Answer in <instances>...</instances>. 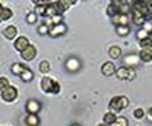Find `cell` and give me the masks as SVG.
Here are the masks:
<instances>
[{
    "mask_svg": "<svg viewBox=\"0 0 152 126\" xmlns=\"http://www.w3.org/2000/svg\"><path fill=\"white\" fill-rule=\"evenodd\" d=\"M133 9H134V10H138L142 15L145 17V19L150 20L152 18V13L150 10V8H148V4L143 3L142 0H137V1L133 4Z\"/></svg>",
    "mask_w": 152,
    "mask_h": 126,
    "instance_id": "3957f363",
    "label": "cell"
},
{
    "mask_svg": "<svg viewBox=\"0 0 152 126\" xmlns=\"http://www.w3.org/2000/svg\"><path fill=\"white\" fill-rule=\"evenodd\" d=\"M136 77V72H134V69H133L132 67H129V68H128V78H127V80H133V78H134Z\"/></svg>",
    "mask_w": 152,
    "mask_h": 126,
    "instance_id": "8d00e7d4",
    "label": "cell"
},
{
    "mask_svg": "<svg viewBox=\"0 0 152 126\" xmlns=\"http://www.w3.org/2000/svg\"><path fill=\"white\" fill-rule=\"evenodd\" d=\"M145 17L142 15V14L138 12V10H134L133 9V22H134V24H138V25H142L145 23Z\"/></svg>",
    "mask_w": 152,
    "mask_h": 126,
    "instance_id": "9a60e30c",
    "label": "cell"
},
{
    "mask_svg": "<svg viewBox=\"0 0 152 126\" xmlns=\"http://www.w3.org/2000/svg\"><path fill=\"white\" fill-rule=\"evenodd\" d=\"M48 32H50V28L47 27L46 24L41 25L39 28H38V33H39V34H42V35H43V34H47V33H48Z\"/></svg>",
    "mask_w": 152,
    "mask_h": 126,
    "instance_id": "836d02e7",
    "label": "cell"
},
{
    "mask_svg": "<svg viewBox=\"0 0 152 126\" xmlns=\"http://www.w3.org/2000/svg\"><path fill=\"white\" fill-rule=\"evenodd\" d=\"M20 53H22V58L24 59V60H32L33 58L36 57L37 49H36V47H34V45L29 44V45H28L27 48L23 50V52H20Z\"/></svg>",
    "mask_w": 152,
    "mask_h": 126,
    "instance_id": "5b68a950",
    "label": "cell"
},
{
    "mask_svg": "<svg viewBox=\"0 0 152 126\" xmlns=\"http://www.w3.org/2000/svg\"><path fill=\"white\" fill-rule=\"evenodd\" d=\"M65 32H66V25L62 24V23H60V24H55V25L51 27L48 34L51 37H58L61 34H64Z\"/></svg>",
    "mask_w": 152,
    "mask_h": 126,
    "instance_id": "8992f818",
    "label": "cell"
},
{
    "mask_svg": "<svg viewBox=\"0 0 152 126\" xmlns=\"http://www.w3.org/2000/svg\"><path fill=\"white\" fill-rule=\"evenodd\" d=\"M117 33L122 37L127 35L129 33V28H128V25H117Z\"/></svg>",
    "mask_w": 152,
    "mask_h": 126,
    "instance_id": "cb8c5ba5",
    "label": "cell"
},
{
    "mask_svg": "<svg viewBox=\"0 0 152 126\" xmlns=\"http://www.w3.org/2000/svg\"><path fill=\"white\" fill-rule=\"evenodd\" d=\"M9 86V81L5 77H0V91H3L5 87Z\"/></svg>",
    "mask_w": 152,
    "mask_h": 126,
    "instance_id": "f1b7e54d",
    "label": "cell"
},
{
    "mask_svg": "<svg viewBox=\"0 0 152 126\" xmlns=\"http://www.w3.org/2000/svg\"><path fill=\"white\" fill-rule=\"evenodd\" d=\"M18 97V91H17V88L15 87H13L9 85L8 87H5L4 90L1 91V99L4 101H7V102H12L14 101Z\"/></svg>",
    "mask_w": 152,
    "mask_h": 126,
    "instance_id": "277c9868",
    "label": "cell"
},
{
    "mask_svg": "<svg viewBox=\"0 0 152 126\" xmlns=\"http://www.w3.org/2000/svg\"><path fill=\"white\" fill-rule=\"evenodd\" d=\"M28 45H29V40H28L26 37H19V38L15 40V49L20 50V52H23Z\"/></svg>",
    "mask_w": 152,
    "mask_h": 126,
    "instance_id": "52a82bcc",
    "label": "cell"
},
{
    "mask_svg": "<svg viewBox=\"0 0 152 126\" xmlns=\"http://www.w3.org/2000/svg\"><path fill=\"white\" fill-rule=\"evenodd\" d=\"M98 126H108L107 124H100V125H98Z\"/></svg>",
    "mask_w": 152,
    "mask_h": 126,
    "instance_id": "c3c4849f",
    "label": "cell"
},
{
    "mask_svg": "<svg viewBox=\"0 0 152 126\" xmlns=\"http://www.w3.org/2000/svg\"><path fill=\"white\" fill-rule=\"evenodd\" d=\"M137 37H138L140 39H143V38H146V37H148V34H147V32L145 29H141L138 33H137Z\"/></svg>",
    "mask_w": 152,
    "mask_h": 126,
    "instance_id": "74e56055",
    "label": "cell"
},
{
    "mask_svg": "<svg viewBox=\"0 0 152 126\" xmlns=\"http://www.w3.org/2000/svg\"><path fill=\"white\" fill-rule=\"evenodd\" d=\"M117 121V116L114 112H107L105 115H104V124H107V125H110L113 122H115Z\"/></svg>",
    "mask_w": 152,
    "mask_h": 126,
    "instance_id": "e0dca14e",
    "label": "cell"
},
{
    "mask_svg": "<svg viewBox=\"0 0 152 126\" xmlns=\"http://www.w3.org/2000/svg\"><path fill=\"white\" fill-rule=\"evenodd\" d=\"M115 122L118 126H128V120L126 117H117Z\"/></svg>",
    "mask_w": 152,
    "mask_h": 126,
    "instance_id": "d6a6232c",
    "label": "cell"
},
{
    "mask_svg": "<svg viewBox=\"0 0 152 126\" xmlns=\"http://www.w3.org/2000/svg\"><path fill=\"white\" fill-rule=\"evenodd\" d=\"M145 24V30L148 33V32H152V23H150V22H147V23H143Z\"/></svg>",
    "mask_w": 152,
    "mask_h": 126,
    "instance_id": "f35d334b",
    "label": "cell"
},
{
    "mask_svg": "<svg viewBox=\"0 0 152 126\" xmlns=\"http://www.w3.org/2000/svg\"><path fill=\"white\" fill-rule=\"evenodd\" d=\"M151 33H152V32H151Z\"/></svg>",
    "mask_w": 152,
    "mask_h": 126,
    "instance_id": "816d5d0a",
    "label": "cell"
},
{
    "mask_svg": "<svg viewBox=\"0 0 152 126\" xmlns=\"http://www.w3.org/2000/svg\"><path fill=\"white\" fill-rule=\"evenodd\" d=\"M117 77L119 80H127L128 78V68L126 67H121L117 69Z\"/></svg>",
    "mask_w": 152,
    "mask_h": 126,
    "instance_id": "d6986e66",
    "label": "cell"
},
{
    "mask_svg": "<svg viewBox=\"0 0 152 126\" xmlns=\"http://www.w3.org/2000/svg\"><path fill=\"white\" fill-rule=\"evenodd\" d=\"M3 10H4V6H3V5H0V15H1ZM0 22H1V17H0Z\"/></svg>",
    "mask_w": 152,
    "mask_h": 126,
    "instance_id": "60d3db41",
    "label": "cell"
},
{
    "mask_svg": "<svg viewBox=\"0 0 152 126\" xmlns=\"http://www.w3.org/2000/svg\"><path fill=\"white\" fill-rule=\"evenodd\" d=\"M113 23L117 25H127L128 23V17L127 14H117L113 17Z\"/></svg>",
    "mask_w": 152,
    "mask_h": 126,
    "instance_id": "30bf717a",
    "label": "cell"
},
{
    "mask_svg": "<svg viewBox=\"0 0 152 126\" xmlns=\"http://www.w3.org/2000/svg\"><path fill=\"white\" fill-rule=\"evenodd\" d=\"M108 126H118V125H117V122H113V124H110V125H108Z\"/></svg>",
    "mask_w": 152,
    "mask_h": 126,
    "instance_id": "bcb514c9",
    "label": "cell"
},
{
    "mask_svg": "<svg viewBox=\"0 0 152 126\" xmlns=\"http://www.w3.org/2000/svg\"><path fill=\"white\" fill-rule=\"evenodd\" d=\"M67 1H69L70 4H75L76 1H77V0H67Z\"/></svg>",
    "mask_w": 152,
    "mask_h": 126,
    "instance_id": "f6af8a7d",
    "label": "cell"
},
{
    "mask_svg": "<svg viewBox=\"0 0 152 126\" xmlns=\"http://www.w3.org/2000/svg\"><path fill=\"white\" fill-rule=\"evenodd\" d=\"M20 78L24 82H28V81H32V78H33V73H32V71L31 69H28V68H26L24 71L22 72V74H20Z\"/></svg>",
    "mask_w": 152,
    "mask_h": 126,
    "instance_id": "ffe728a7",
    "label": "cell"
},
{
    "mask_svg": "<svg viewBox=\"0 0 152 126\" xmlns=\"http://www.w3.org/2000/svg\"><path fill=\"white\" fill-rule=\"evenodd\" d=\"M32 1L34 4H39V3H42V0H32Z\"/></svg>",
    "mask_w": 152,
    "mask_h": 126,
    "instance_id": "ee69618b",
    "label": "cell"
},
{
    "mask_svg": "<svg viewBox=\"0 0 152 126\" xmlns=\"http://www.w3.org/2000/svg\"><path fill=\"white\" fill-rule=\"evenodd\" d=\"M66 68H67L69 71H71V72L77 71V69L80 68V62H79V59H76V58H70L67 62H66Z\"/></svg>",
    "mask_w": 152,
    "mask_h": 126,
    "instance_id": "8fae6325",
    "label": "cell"
},
{
    "mask_svg": "<svg viewBox=\"0 0 152 126\" xmlns=\"http://www.w3.org/2000/svg\"><path fill=\"white\" fill-rule=\"evenodd\" d=\"M118 12H119V10H118V6H117V5H114V4H110V5L107 8L108 15H109V17H112V18H113L114 15H117Z\"/></svg>",
    "mask_w": 152,
    "mask_h": 126,
    "instance_id": "603a6c76",
    "label": "cell"
},
{
    "mask_svg": "<svg viewBox=\"0 0 152 126\" xmlns=\"http://www.w3.org/2000/svg\"><path fill=\"white\" fill-rule=\"evenodd\" d=\"M56 10H55V8L52 6V4H50V5H47V8H46V17H53V15H56Z\"/></svg>",
    "mask_w": 152,
    "mask_h": 126,
    "instance_id": "4316f807",
    "label": "cell"
},
{
    "mask_svg": "<svg viewBox=\"0 0 152 126\" xmlns=\"http://www.w3.org/2000/svg\"><path fill=\"white\" fill-rule=\"evenodd\" d=\"M57 1L60 3V5H61V8L64 9V12H66L69 9V6H70V3L67 1V0H57Z\"/></svg>",
    "mask_w": 152,
    "mask_h": 126,
    "instance_id": "e575fe53",
    "label": "cell"
},
{
    "mask_svg": "<svg viewBox=\"0 0 152 126\" xmlns=\"http://www.w3.org/2000/svg\"><path fill=\"white\" fill-rule=\"evenodd\" d=\"M148 117H150V119H152V107L148 110Z\"/></svg>",
    "mask_w": 152,
    "mask_h": 126,
    "instance_id": "b9f144b4",
    "label": "cell"
},
{
    "mask_svg": "<svg viewBox=\"0 0 152 126\" xmlns=\"http://www.w3.org/2000/svg\"><path fill=\"white\" fill-rule=\"evenodd\" d=\"M140 44H141L142 48H151L152 47V38L146 37L143 39H140Z\"/></svg>",
    "mask_w": 152,
    "mask_h": 126,
    "instance_id": "7402d4cb",
    "label": "cell"
},
{
    "mask_svg": "<svg viewBox=\"0 0 152 126\" xmlns=\"http://www.w3.org/2000/svg\"><path fill=\"white\" fill-rule=\"evenodd\" d=\"M112 1H113V4H114V5L119 6V5H121V4L123 3V0H112Z\"/></svg>",
    "mask_w": 152,
    "mask_h": 126,
    "instance_id": "ab89813d",
    "label": "cell"
},
{
    "mask_svg": "<svg viewBox=\"0 0 152 126\" xmlns=\"http://www.w3.org/2000/svg\"><path fill=\"white\" fill-rule=\"evenodd\" d=\"M12 15H13V13H12V10L10 9H8V8H4V10H3V13H1V20H8V19H10L12 18Z\"/></svg>",
    "mask_w": 152,
    "mask_h": 126,
    "instance_id": "484cf974",
    "label": "cell"
},
{
    "mask_svg": "<svg viewBox=\"0 0 152 126\" xmlns=\"http://www.w3.org/2000/svg\"><path fill=\"white\" fill-rule=\"evenodd\" d=\"M27 22L29 23V24H33V23H36V22H37V15H36V13H29V14H28Z\"/></svg>",
    "mask_w": 152,
    "mask_h": 126,
    "instance_id": "1f68e13d",
    "label": "cell"
},
{
    "mask_svg": "<svg viewBox=\"0 0 152 126\" xmlns=\"http://www.w3.org/2000/svg\"><path fill=\"white\" fill-rule=\"evenodd\" d=\"M145 116V111L142 109H136L134 110V117L136 119H142Z\"/></svg>",
    "mask_w": 152,
    "mask_h": 126,
    "instance_id": "d590c367",
    "label": "cell"
},
{
    "mask_svg": "<svg viewBox=\"0 0 152 126\" xmlns=\"http://www.w3.org/2000/svg\"><path fill=\"white\" fill-rule=\"evenodd\" d=\"M50 1V0H42V3H43V4H46V3H48Z\"/></svg>",
    "mask_w": 152,
    "mask_h": 126,
    "instance_id": "7dc6e473",
    "label": "cell"
},
{
    "mask_svg": "<svg viewBox=\"0 0 152 126\" xmlns=\"http://www.w3.org/2000/svg\"><path fill=\"white\" fill-rule=\"evenodd\" d=\"M142 1L146 3V4H148V5H150V4H152V0H142Z\"/></svg>",
    "mask_w": 152,
    "mask_h": 126,
    "instance_id": "7bdbcfd3",
    "label": "cell"
},
{
    "mask_svg": "<svg viewBox=\"0 0 152 126\" xmlns=\"http://www.w3.org/2000/svg\"><path fill=\"white\" fill-rule=\"evenodd\" d=\"M51 19H52V23H53V25H55V24H60V23L62 22V15H61V14H56V15L51 17Z\"/></svg>",
    "mask_w": 152,
    "mask_h": 126,
    "instance_id": "4dcf8cb0",
    "label": "cell"
},
{
    "mask_svg": "<svg viewBox=\"0 0 152 126\" xmlns=\"http://www.w3.org/2000/svg\"><path fill=\"white\" fill-rule=\"evenodd\" d=\"M46 8H47V5L46 4H42V5H37L36 6V13L37 14H39V15H46Z\"/></svg>",
    "mask_w": 152,
    "mask_h": 126,
    "instance_id": "83f0119b",
    "label": "cell"
},
{
    "mask_svg": "<svg viewBox=\"0 0 152 126\" xmlns=\"http://www.w3.org/2000/svg\"><path fill=\"white\" fill-rule=\"evenodd\" d=\"M26 69V67L23 66V64H20V63H15V64H13L12 66V72L14 73V74H18V76H20L22 74V72Z\"/></svg>",
    "mask_w": 152,
    "mask_h": 126,
    "instance_id": "44dd1931",
    "label": "cell"
},
{
    "mask_svg": "<svg viewBox=\"0 0 152 126\" xmlns=\"http://www.w3.org/2000/svg\"><path fill=\"white\" fill-rule=\"evenodd\" d=\"M121 54H122V50L119 47H117V45H113L110 47V49H109V55H110L112 58H118V57H121Z\"/></svg>",
    "mask_w": 152,
    "mask_h": 126,
    "instance_id": "ac0fdd59",
    "label": "cell"
},
{
    "mask_svg": "<svg viewBox=\"0 0 152 126\" xmlns=\"http://www.w3.org/2000/svg\"><path fill=\"white\" fill-rule=\"evenodd\" d=\"M72 126H79V125H72Z\"/></svg>",
    "mask_w": 152,
    "mask_h": 126,
    "instance_id": "f907efd6",
    "label": "cell"
},
{
    "mask_svg": "<svg viewBox=\"0 0 152 126\" xmlns=\"http://www.w3.org/2000/svg\"><path fill=\"white\" fill-rule=\"evenodd\" d=\"M129 104V101L126 96H117V97H113L110 104H109V110L112 111V112H118V111H121L123 109H126Z\"/></svg>",
    "mask_w": 152,
    "mask_h": 126,
    "instance_id": "6da1fadb",
    "label": "cell"
},
{
    "mask_svg": "<svg viewBox=\"0 0 152 126\" xmlns=\"http://www.w3.org/2000/svg\"><path fill=\"white\" fill-rule=\"evenodd\" d=\"M39 109H41V105H39V102H38V101H36V100L28 101L27 110H28V112H29V114H37L38 111H39Z\"/></svg>",
    "mask_w": 152,
    "mask_h": 126,
    "instance_id": "ba28073f",
    "label": "cell"
},
{
    "mask_svg": "<svg viewBox=\"0 0 152 126\" xmlns=\"http://www.w3.org/2000/svg\"><path fill=\"white\" fill-rule=\"evenodd\" d=\"M102 72H103V74H105V76H112V74L115 72V66H114L112 62L104 63L102 67Z\"/></svg>",
    "mask_w": 152,
    "mask_h": 126,
    "instance_id": "7c38bea8",
    "label": "cell"
},
{
    "mask_svg": "<svg viewBox=\"0 0 152 126\" xmlns=\"http://www.w3.org/2000/svg\"><path fill=\"white\" fill-rule=\"evenodd\" d=\"M140 59L143 62H151L152 60V49L151 48H143L140 52Z\"/></svg>",
    "mask_w": 152,
    "mask_h": 126,
    "instance_id": "9c48e42d",
    "label": "cell"
},
{
    "mask_svg": "<svg viewBox=\"0 0 152 126\" xmlns=\"http://www.w3.org/2000/svg\"><path fill=\"white\" fill-rule=\"evenodd\" d=\"M39 71L42 73H48L50 72V63L47 60H42L39 63Z\"/></svg>",
    "mask_w": 152,
    "mask_h": 126,
    "instance_id": "d4e9b609",
    "label": "cell"
},
{
    "mask_svg": "<svg viewBox=\"0 0 152 126\" xmlns=\"http://www.w3.org/2000/svg\"><path fill=\"white\" fill-rule=\"evenodd\" d=\"M26 122L28 126H38L39 124V119H38L37 114H29L26 119Z\"/></svg>",
    "mask_w": 152,
    "mask_h": 126,
    "instance_id": "5bb4252c",
    "label": "cell"
},
{
    "mask_svg": "<svg viewBox=\"0 0 152 126\" xmlns=\"http://www.w3.org/2000/svg\"><path fill=\"white\" fill-rule=\"evenodd\" d=\"M118 10L121 12V14H127L128 10H129V5H127V4L124 3H122L119 6H118Z\"/></svg>",
    "mask_w": 152,
    "mask_h": 126,
    "instance_id": "f546056e",
    "label": "cell"
},
{
    "mask_svg": "<svg viewBox=\"0 0 152 126\" xmlns=\"http://www.w3.org/2000/svg\"><path fill=\"white\" fill-rule=\"evenodd\" d=\"M41 87L45 92H52V93H58L60 92V85L56 81H53L50 77H45L41 81Z\"/></svg>",
    "mask_w": 152,
    "mask_h": 126,
    "instance_id": "7a4b0ae2",
    "label": "cell"
},
{
    "mask_svg": "<svg viewBox=\"0 0 152 126\" xmlns=\"http://www.w3.org/2000/svg\"><path fill=\"white\" fill-rule=\"evenodd\" d=\"M17 33H18L17 28H15V27H13V25L8 27V28H5V30H4V35H5L7 38H9V39H13V38H15Z\"/></svg>",
    "mask_w": 152,
    "mask_h": 126,
    "instance_id": "2e32d148",
    "label": "cell"
},
{
    "mask_svg": "<svg viewBox=\"0 0 152 126\" xmlns=\"http://www.w3.org/2000/svg\"><path fill=\"white\" fill-rule=\"evenodd\" d=\"M150 5H151V10H152V4H150Z\"/></svg>",
    "mask_w": 152,
    "mask_h": 126,
    "instance_id": "681fc988",
    "label": "cell"
},
{
    "mask_svg": "<svg viewBox=\"0 0 152 126\" xmlns=\"http://www.w3.org/2000/svg\"><path fill=\"white\" fill-rule=\"evenodd\" d=\"M138 59H140V57H137L136 54H129L124 58L123 62H124L128 67H134L136 64H138Z\"/></svg>",
    "mask_w": 152,
    "mask_h": 126,
    "instance_id": "4fadbf2b",
    "label": "cell"
}]
</instances>
